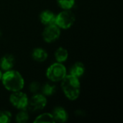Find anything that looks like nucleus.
<instances>
[{
	"label": "nucleus",
	"mask_w": 123,
	"mask_h": 123,
	"mask_svg": "<svg viewBox=\"0 0 123 123\" xmlns=\"http://www.w3.org/2000/svg\"><path fill=\"white\" fill-rule=\"evenodd\" d=\"M4 87L12 92L21 91L24 88L25 80L22 74L15 70H9L2 74L1 79Z\"/></svg>",
	"instance_id": "f257e3e1"
},
{
	"label": "nucleus",
	"mask_w": 123,
	"mask_h": 123,
	"mask_svg": "<svg viewBox=\"0 0 123 123\" xmlns=\"http://www.w3.org/2000/svg\"><path fill=\"white\" fill-rule=\"evenodd\" d=\"M61 81V89L64 95L71 101L77 99L81 93L79 79L71 74H66Z\"/></svg>",
	"instance_id": "f03ea898"
},
{
	"label": "nucleus",
	"mask_w": 123,
	"mask_h": 123,
	"mask_svg": "<svg viewBox=\"0 0 123 123\" xmlns=\"http://www.w3.org/2000/svg\"><path fill=\"white\" fill-rule=\"evenodd\" d=\"M67 74V71L64 65L61 63H54L51 64L46 71V76L50 81L59 82Z\"/></svg>",
	"instance_id": "7ed1b4c3"
},
{
	"label": "nucleus",
	"mask_w": 123,
	"mask_h": 123,
	"mask_svg": "<svg viewBox=\"0 0 123 123\" xmlns=\"http://www.w3.org/2000/svg\"><path fill=\"white\" fill-rule=\"evenodd\" d=\"M75 21V14L71 10H63L55 16V24L60 29L67 30L74 25Z\"/></svg>",
	"instance_id": "20e7f679"
},
{
	"label": "nucleus",
	"mask_w": 123,
	"mask_h": 123,
	"mask_svg": "<svg viewBox=\"0 0 123 123\" xmlns=\"http://www.w3.org/2000/svg\"><path fill=\"white\" fill-rule=\"evenodd\" d=\"M29 98L27 95L21 91L14 92L9 96L11 105L17 110H25L27 108Z\"/></svg>",
	"instance_id": "39448f33"
},
{
	"label": "nucleus",
	"mask_w": 123,
	"mask_h": 123,
	"mask_svg": "<svg viewBox=\"0 0 123 123\" xmlns=\"http://www.w3.org/2000/svg\"><path fill=\"white\" fill-rule=\"evenodd\" d=\"M47 105L46 97L43 94H34L28 100L27 108L31 112H37L43 110Z\"/></svg>",
	"instance_id": "423d86ee"
},
{
	"label": "nucleus",
	"mask_w": 123,
	"mask_h": 123,
	"mask_svg": "<svg viewBox=\"0 0 123 123\" xmlns=\"http://www.w3.org/2000/svg\"><path fill=\"white\" fill-rule=\"evenodd\" d=\"M60 35H61V29L55 24L45 26L42 34L44 41L48 43H50L58 40Z\"/></svg>",
	"instance_id": "0eeeda50"
},
{
	"label": "nucleus",
	"mask_w": 123,
	"mask_h": 123,
	"mask_svg": "<svg viewBox=\"0 0 123 123\" xmlns=\"http://www.w3.org/2000/svg\"><path fill=\"white\" fill-rule=\"evenodd\" d=\"M52 115L55 120V123H63L66 122L68 118L67 111L61 107H56L52 112Z\"/></svg>",
	"instance_id": "6e6552de"
},
{
	"label": "nucleus",
	"mask_w": 123,
	"mask_h": 123,
	"mask_svg": "<svg viewBox=\"0 0 123 123\" xmlns=\"http://www.w3.org/2000/svg\"><path fill=\"white\" fill-rule=\"evenodd\" d=\"M14 57L11 54H6L0 59V68L4 71L11 70L14 67Z\"/></svg>",
	"instance_id": "1a4fd4ad"
},
{
	"label": "nucleus",
	"mask_w": 123,
	"mask_h": 123,
	"mask_svg": "<svg viewBox=\"0 0 123 123\" xmlns=\"http://www.w3.org/2000/svg\"><path fill=\"white\" fill-rule=\"evenodd\" d=\"M55 14L50 10H45L42 12L40 14V22L47 26L50 25L55 24Z\"/></svg>",
	"instance_id": "9d476101"
},
{
	"label": "nucleus",
	"mask_w": 123,
	"mask_h": 123,
	"mask_svg": "<svg viewBox=\"0 0 123 123\" xmlns=\"http://www.w3.org/2000/svg\"><path fill=\"white\" fill-rule=\"evenodd\" d=\"M32 58L35 61L42 63L47 60L48 54L45 50L42 48H36L32 52Z\"/></svg>",
	"instance_id": "9b49d317"
},
{
	"label": "nucleus",
	"mask_w": 123,
	"mask_h": 123,
	"mask_svg": "<svg viewBox=\"0 0 123 123\" xmlns=\"http://www.w3.org/2000/svg\"><path fill=\"white\" fill-rule=\"evenodd\" d=\"M85 66L81 62H76L72 65V66L70 68L69 74L76 76L77 78H80L85 73Z\"/></svg>",
	"instance_id": "f8f14e48"
},
{
	"label": "nucleus",
	"mask_w": 123,
	"mask_h": 123,
	"mask_svg": "<svg viewBox=\"0 0 123 123\" xmlns=\"http://www.w3.org/2000/svg\"><path fill=\"white\" fill-rule=\"evenodd\" d=\"M40 90L42 92V94L44 96L50 97L56 92L57 87L55 84H52L51 81L50 82H46L45 84H44L41 86Z\"/></svg>",
	"instance_id": "ddd939ff"
},
{
	"label": "nucleus",
	"mask_w": 123,
	"mask_h": 123,
	"mask_svg": "<svg viewBox=\"0 0 123 123\" xmlns=\"http://www.w3.org/2000/svg\"><path fill=\"white\" fill-rule=\"evenodd\" d=\"M54 55H55V58L56 61L58 63H61L66 61L68 58V50L63 47H59L55 50Z\"/></svg>",
	"instance_id": "4468645a"
},
{
	"label": "nucleus",
	"mask_w": 123,
	"mask_h": 123,
	"mask_svg": "<svg viewBox=\"0 0 123 123\" xmlns=\"http://www.w3.org/2000/svg\"><path fill=\"white\" fill-rule=\"evenodd\" d=\"M35 123H54L55 120L51 113L45 112L39 115L33 121Z\"/></svg>",
	"instance_id": "2eb2a0df"
},
{
	"label": "nucleus",
	"mask_w": 123,
	"mask_h": 123,
	"mask_svg": "<svg viewBox=\"0 0 123 123\" xmlns=\"http://www.w3.org/2000/svg\"><path fill=\"white\" fill-rule=\"evenodd\" d=\"M57 4L63 10H71L75 5V0H57Z\"/></svg>",
	"instance_id": "dca6fc26"
},
{
	"label": "nucleus",
	"mask_w": 123,
	"mask_h": 123,
	"mask_svg": "<svg viewBox=\"0 0 123 123\" xmlns=\"http://www.w3.org/2000/svg\"><path fill=\"white\" fill-rule=\"evenodd\" d=\"M16 122L18 123H25L29 120V114L25 110H20L15 117Z\"/></svg>",
	"instance_id": "f3484780"
},
{
	"label": "nucleus",
	"mask_w": 123,
	"mask_h": 123,
	"mask_svg": "<svg viewBox=\"0 0 123 123\" xmlns=\"http://www.w3.org/2000/svg\"><path fill=\"white\" fill-rule=\"evenodd\" d=\"M12 113L8 110L0 111V123H9L12 120Z\"/></svg>",
	"instance_id": "a211bd4d"
},
{
	"label": "nucleus",
	"mask_w": 123,
	"mask_h": 123,
	"mask_svg": "<svg viewBox=\"0 0 123 123\" xmlns=\"http://www.w3.org/2000/svg\"><path fill=\"white\" fill-rule=\"evenodd\" d=\"M40 88H41V86H40V83L39 82H37V81L32 82L30 84V86H29L30 92H32V93H33V94L37 93L40 90Z\"/></svg>",
	"instance_id": "6ab92c4d"
},
{
	"label": "nucleus",
	"mask_w": 123,
	"mask_h": 123,
	"mask_svg": "<svg viewBox=\"0 0 123 123\" xmlns=\"http://www.w3.org/2000/svg\"><path fill=\"white\" fill-rule=\"evenodd\" d=\"M2 72H1V71L0 70V81H1V77H2Z\"/></svg>",
	"instance_id": "aec40b11"
},
{
	"label": "nucleus",
	"mask_w": 123,
	"mask_h": 123,
	"mask_svg": "<svg viewBox=\"0 0 123 123\" xmlns=\"http://www.w3.org/2000/svg\"><path fill=\"white\" fill-rule=\"evenodd\" d=\"M2 37V32H1V30H0V38Z\"/></svg>",
	"instance_id": "412c9836"
}]
</instances>
